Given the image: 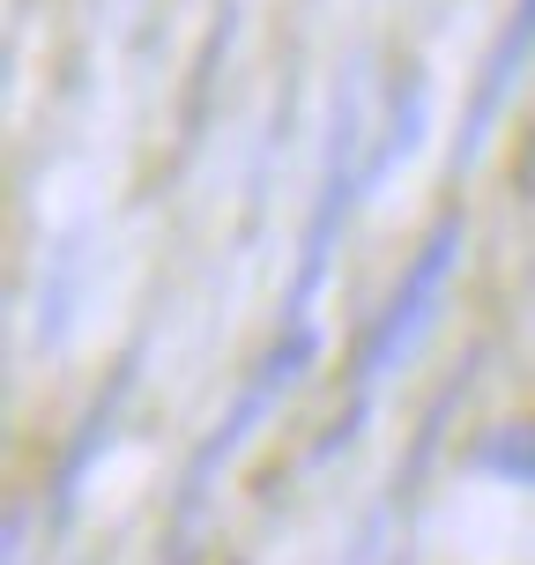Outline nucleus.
Segmentation results:
<instances>
[{
    "label": "nucleus",
    "mask_w": 535,
    "mask_h": 565,
    "mask_svg": "<svg viewBox=\"0 0 535 565\" xmlns=\"http://www.w3.org/2000/svg\"><path fill=\"white\" fill-rule=\"evenodd\" d=\"M312 350H320V335H312L306 320H298V328H290V342L260 358V372L246 380V395H238V409H231V417L216 424V431H208V447H201V454H194V469H186V491H194V499H201V483L216 477V469H224V461H231L238 447H246V439H254V424L268 417V409H276V402L290 395V387H298V372L312 365Z\"/></svg>",
    "instance_id": "2"
},
{
    "label": "nucleus",
    "mask_w": 535,
    "mask_h": 565,
    "mask_svg": "<svg viewBox=\"0 0 535 565\" xmlns=\"http://www.w3.org/2000/svg\"><path fill=\"white\" fill-rule=\"evenodd\" d=\"M453 260H461V224H439L431 238L417 246V260L402 268V282H395V298H387V312L372 320V335H365V358H357V387H379L387 372L417 350V335L431 328V306H439V290H447V276H453Z\"/></svg>",
    "instance_id": "1"
},
{
    "label": "nucleus",
    "mask_w": 535,
    "mask_h": 565,
    "mask_svg": "<svg viewBox=\"0 0 535 565\" xmlns=\"http://www.w3.org/2000/svg\"><path fill=\"white\" fill-rule=\"evenodd\" d=\"M477 469H491L506 483H535V424H499L477 447Z\"/></svg>",
    "instance_id": "4"
},
{
    "label": "nucleus",
    "mask_w": 535,
    "mask_h": 565,
    "mask_svg": "<svg viewBox=\"0 0 535 565\" xmlns=\"http://www.w3.org/2000/svg\"><path fill=\"white\" fill-rule=\"evenodd\" d=\"M528 53H535V0H513V23L499 30V45H491V60H483L477 113H469V141H461V157H469V149H477V141L491 135V119H499V105H506V89L521 83Z\"/></svg>",
    "instance_id": "3"
}]
</instances>
